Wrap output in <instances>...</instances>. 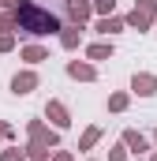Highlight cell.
<instances>
[{"instance_id":"obj_9","label":"cell","mask_w":157,"mask_h":161,"mask_svg":"<svg viewBox=\"0 0 157 161\" xmlns=\"http://www.w3.org/2000/svg\"><path fill=\"white\" fill-rule=\"evenodd\" d=\"M78 34H82L78 26H71V30H64V34H60V41H64V49H75V45H78Z\"/></svg>"},{"instance_id":"obj_7","label":"cell","mask_w":157,"mask_h":161,"mask_svg":"<svg viewBox=\"0 0 157 161\" xmlns=\"http://www.w3.org/2000/svg\"><path fill=\"white\" fill-rule=\"evenodd\" d=\"M123 142H127L135 154H142V150H146V139H142L138 131H123Z\"/></svg>"},{"instance_id":"obj_15","label":"cell","mask_w":157,"mask_h":161,"mask_svg":"<svg viewBox=\"0 0 157 161\" xmlns=\"http://www.w3.org/2000/svg\"><path fill=\"white\" fill-rule=\"evenodd\" d=\"M109 105H112V109H116V113H120V109H127V94H116V97H112V101H109Z\"/></svg>"},{"instance_id":"obj_12","label":"cell","mask_w":157,"mask_h":161,"mask_svg":"<svg viewBox=\"0 0 157 161\" xmlns=\"http://www.w3.org/2000/svg\"><path fill=\"white\" fill-rule=\"evenodd\" d=\"M97 30H101V34H116V30H120V19H101Z\"/></svg>"},{"instance_id":"obj_3","label":"cell","mask_w":157,"mask_h":161,"mask_svg":"<svg viewBox=\"0 0 157 161\" xmlns=\"http://www.w3.org/2000/svg\"><path fill=\"white\" fill-rule=\"evenodd\" d=\"M34 86H38V75H34V71H23V75H15V82H11L15 94H30Z\"/></svg>"},{"instance_id":"obj_10","label":"cell","mask_w":157,"mask_h":161,"mask_svg":"<svg viewBox=\"0 0 157 161\" xmlns=\"http://www.w3.org/2000/svg\"><path fill=\"white\" fill-rule=\"evenodd\" d=\"M23 56H26L30 64H38V60H45V49H41V45H30V49H23Z\"/></svg>"},{"instance_id":"obj_1","label":"cell","mask_w":157,"mask_h":161,"mask_svg":"<svg viewBox=\"0 0 157 161\" xmlns=\"http://www.w3.org/2000/svg\"><path fill=\"white\" fill-rule=\"evenodd\" d=\"M15 30L19 34H30V38H45V34L64 30V26H60V15H52L49 8L23 4V8H15Z\"/></svg>"},{"instance_id":"obj_13","label":"cell","mask_w":157,"mask_h":161,"mask_svg":"<svg viewBox=\"0 0 157 161\" xmlns=\"http://www.w3.org/2000/svg\"><path fill=\"white\" fill-rule=\"evenodd\" d=\"M97 139H101V131H97V127H90V131H86V135H82V150H86V146H94V142H97Z\"/></svg>"},{"instance_id":"obj_22","label":"cell","mask_w":157,"mask_h":161,"mask_svg":"<svg viewBox=\"0 0 157 161\" xmlns=\"http://www.w3.org/2000/svg\"><path fill=\"white\" fill-rule=\"evenodd\" d=\"M0 8H4V4H0Z\"/></svg>"},{"instance_id":"obj_6","label":"cell","mask_w":157,"mask_h":161,"mask_svg":"<svg viewBox=\"0 0 157 161\" xmlns=\"http://www.w3.org/2000/svg\"><path fill=\"white\" fill-rule=\"evenodd\" d=\"M49 116H52V124L56 127H68V113H64V105H56V101H49V109H45Z\"/></svg>"},{"instance_id":"obj_18","label":"cell","mask_w":157,"mask_h":161,"mask_svg":"<svg viewBox=\"0 0 157 161\" xmlns=\"http://www.w3.org/2000/svg\"><path fill=\"white\" fill-rule=\"evenodd\" d=\"M109 161H123V146H116V150H112V158Z\"/></svg>"},{"instance_id":"obj_20","label":"cell","mask_w":157,"mask_h":161,"mask_svg":"<svg viewBox=\"0 0 157 161\" xmlns=\"http://www.w3.org/2000/svg\"><path fill=\"white\" fill-rule=\"evenodd\" d=\"M8 135H11V131H8V124H0V139H8Z\"/></svg>"},{"instance_id":"obj_19","label":"cell","mask_w":157,"mask_h":161,"mask_svg":"<svg viewBox=\"0 0 157 161\" xmlns=\"http://www.w3.org/2000/svg\"><path fill=\"white\" fill-rule=\"evenodd\" d=\"M0 4H11V8H23V4H30V0H0Z\"/></svg>"},{"instance_id":"obj_23","label":"cell","mask_w":157,"mask_h":161,"mask_svg":"<svg viewBox=\"0 0 157 161\" xmlns=\"http://www.w3.org/2000/svg\"><path fill=\"white\" fill-rule=\"evenodd\" d=\"M154 161H157V158H154Z\"/></svg>"},{"instance_id":"obj_21","label":"cell","mask_w":157,"mask_h":161,"mask_svg":"<svg viewBox=\"0 0 157 161\" xmlns=\"http://www.w3.org/2000/svg\"><path fill=\"white\" fill-rule=\"evenodd\" d=\"M56 161H71V154H56Z\"/></svg>"},{"instance_id":"obj_17","label":"cell","mask_w":157,"mask_h":161,"mask_svg":"<svg viewBox=\"0 0 157 161\" xmlns=\"http://www.w3.org/2000/svg\"><path fill=\"white\" fill-rule=\"evenodd\" d=\"M97 11H112V0H97Z\"/></svg>"},{"instance_id":"obj_16","label":"cell","mask_w":157,"mask_h":161,"mask_svg":"<svg viewBox=\"0 0 157 161\" xmlns=\"http://www.w3.org/2000/svg\"><path fill=\"white\" fill-rule=\"evenodd\" d=\"M4 161H23V150H8V154H4Z\"/></svg>"},{"instance_id":"obj_8","label":"cell","mask_w":157,"mask_h":161,"mask_svg":"<svg viewBox=\"0 0 157 161\" xmlns=\"http://www.w3.org/2000/svg\"><path fill=\"white\" fill-rule=\"evenodd\" d=\"M68 71H71V75H75V79H94V68H90V64H68Z\"/></svg>"},{"instance_id":"obj_11","label":"cell","mask_w":157,"mask_h":161,"mask_svg":"<svg viewBox=\"0 0 157 161\" xmlns=\"http://www.w3.org/2000/svg\"><path fill=\"white\" fill-rule=\"evenodd\" d=\"M112 53V45H90V60H105Z\"/></svg>"},{"instance_id":"obj_4","label":"cell","mask_w":157,"mask_h":161,"mask_svg":"<svg viewBox=\"0 0 157 161\" xmlns=\"http://www.w3.org/2000/svg\"><path fill=\"white\" fill-rule=\"evenodd\" d=\"M135 90H138L142 97H150V94L157 90V79L154 75H135Z\"/></svg>"},{"instance_id":"obj_5","label":"cell","mask_w":157,"mask_h":161,"mask_svg":"<svg viewBox=\"0 0 157 161\" xmlns=\"http://www.w3.org/2000/svg\"><path fill=\"white\" fill-rule=\"evenodd\" d=\"M68 11H71L75 23H82V19L90 15V4H86V0H68Z\"/></svg>"},{"instance_id":"obj_2","label":"cell","mask_w":157,"mask_h":161,"mask_svg":"<svg viewBox=\"0 0 157 161\" xmlns=\"http://www.w3.org/2000/svg\"><path fill=\"white\" fill-rule=\"evenodd\" d=\"M150 19H154V0H142V4L127 15V23H131V26H138V30H146V26H150Z\"/></svg>"},{"instance_id":"obj_14","label":"cell","mask_w":157,"mask_h":161,"mask_svg":"<svg viewBox=\"0 0 157 161\" xmlns=\"http://www.w3.org/2000/svg\"><path fill=\"white\" fill-rule=\"evenodd\" d=\"M11 45H15V34H0V53H8Z\"/></svg>"}]
</instances>
